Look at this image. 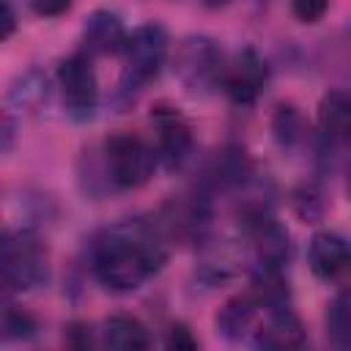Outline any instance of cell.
I'll use <instances>...</instances> for the list:
<instances>
[{"instance_id":"6da1fadb","label":"cell","mask_w":351,"mask_h":351,"mask_svg":"<svg viewBox=\"0 0 351 351\" xmlns=\"http://www.w3.org/2000/svg\"><path fill=\"white\" fill-rule=\"evenodd\" d=\"M167 258L165 230L145 219L107 228L93 244V274L110 291H134L162 269Z\"/></svg>"},{"instance_id":"7a4b0ae2","label":"cell","mask_w":351,"mask_h":351,"mask_svg":"<svg viewBox=\"0 0 351 351\" xmlns=\"http://www.w3.org/2000/svg\"><path fill=\"white\" fill-rule=\"evenodd\" d=\"M228 60L219 44L208 36H189L178 44L173 58V71L181 80L184 90L192 96H208L225 82Z\"/></svg>"},{"instance_id":"3957f363","label":"cell","mask_w":351,"mask_h":351,"mask_svg":"<svg viewBox=\"0 0 351 351\" xmlns=\"http://www.w3.org/2000/svg\"><path fill=\"white\" fill-rule=\"evenodd\" d=\"M123 74H121V93L134 96L143 90L165 66L167 58V33L156 22H145L134 27L123 47Z\"/></svg>"},{"instance_id":"277c9868","label":"cell","mask_w":351,"mask_h":351,"mask_svg":"<svg viewBox=\"0 0 351 351\" xmlns=\"http://www.w3.org/2000/svg\"><path fill=\"white\" fill-rule=\"evenodd\" d=\"M49 277L47 250L30 230H16L3 239V282L8 291L22 293L44 285Z\"/></svg>"},{"instance_id":"5b68a950","label":"cell","mask_w":351,"mask_h":351,"mask_svg":"<svg viewBox=\"0 0 351 351\" xmlns=\"http://www.w3.org/2000/svg\"><path fill=\"white\" fill-rule=\"evenodd\" d=\"M156 167V151L137 134L118 132L104 143V173L118 189H137L148 184Z\"/></svg>"},{"instance_id":"8992f818","label":"cell","mask_w":351,"mask_h":351,"mask_svg":"<svg viewBox=\"0 0 351 351\" xmlns=\"http://www.w3.org/2000/svg\"><path fill=\"white\" fill-rule=\"evenodd\" d=\"M58 88L63 93L66 110L77 121H85V118L93 115L96 99H99V82H96V71H93V63H90L88 52H74V55L60 60Z\"/></svg>"},{"instance_id":"52a82bcc","label":"cell","mask_w":351,"mask_h":351,"mask_svg":"<svg viewBox=\"0 0 351 351\" xmlns=\"http://www.w3.org/2000/svg\"><path fill=\"white\" fill-rule=\"evenodd\" d=\"M351 148V96L332 90L318 104V154L337 156Z\"/></svg>"},{"instance_id":"ba28073f","label":"cell","mask_w":351,"mask_h":351,"mask_svg":"<svg viewBox=\"0 0 351 351\" xmlns=\"http://www.w3.org/2000/svg\"><path fill=\"white\" fill-rule=\"evenodd\" d=\"M156 123V159L173 173L181 170L192 156V129L189 123L173 110V107H156L154 110Z\"/></svg>"},{"instance_id":"9c48e42d","label":"cell","mask_w":351,"mask_h":351,"mask_svg":"<svg viewBox=\"0 0 351 351\" xmlns=\"http://www.w3.org/2000/svg\"><path fill=\"white\" fill-rule=\"evenodd\" d=\"M266 80H269V66H266V60H263L252 47H244V49L236 52V58L228 63L222 88L228 90V96H230L236 104H252V101L261 96V90L266 88Z\"/></svg>"},{"instance_id":"30bf717a","label":"cell","mask_w":351,"mask_h":351,"mask_svg":"<svg viewBox=\"0 0 351 351\" xmlns=\"http://www.w3.org/2000/svg\"><path fill=\"white\" fill-rule=\"evenodd\" d=\"M307 263L318 280H343L346 274H351V241L340 233L321 230L307 244Z\"/></svg>"},{"instance_id":"8fae6325","label":"cell","mask_w":351,"mask_h":351,"mask_svg":"<svg viewBox=\"0 0 351 351\" xmlns=\"http://www.w3.org/2000/svg\"><path fill=\"white\" fill-rule=\"evenodd\" d=\"M126 27L118 14L99 8L82 25V47L88 55H118L126 47Z\"/></svg>"},{"instance_id":"7c38bea8","label":"cell","mask_w":351,"mask_h":351,"mask_svg":"<svg viewBox=\"0 0 351 351\" xmlns=\"http://www.w3.org/2000/svg\"><path fill=\"white\" fill-rule=\"evenodd\" d=\"M304 329L302 321L291 313V307L269 310V318L261 329H255V346L258 348H299L304 346Z\"/></svg>"},{"instance_id":"4fadbf2b","label":"cell","mask_w":351,"mask_h":351,"mask_svg":"<svg viewBox=\"0 0 351 351\" xmlns=\"http://www.w3.org/2000/svg\"><path fill=\"white\" fill-rule=\"evenodd\" d=\"M101 343L115 351H143L151 346V335L134 315H110L101 326Z\"/></svg>"},{"instance_id":"5bb4252c","label":"cell","mask_w":351,"mask_h":351,"mask_svg":"<svg viewBox=\"0 0 351 351\" xmlns=\"http://www.w3.org/2000/svg\"><path fill=\"white\" fill-rule=\"evenodd\" d=\"M258 310H261V304H258V299L252 296V291H250V293H241V296H233V299L225 302V307L217 313V332L225 335L228 340L241 337V335L250 329V324H252V318H255Z\"/></svg>"},{"instance_id":"9a60e30c","label":"cell","mask_w":351,"mask_h":351,"mask_svg":"<svg viewBox=\"0 0 351 351\" xmlns=\"http://www.w3.org/2000/svg\"><path fill=\"white\" fill-rule=\"evenodd\" d=\"M326 335L332 346L351 348V288H343L326 307Z\"/></svg>"},{"instance_id":"2e32d148","label":"cell","mask_w":351,"mask_h":351,"mask_svg":"<svg viewBox=\"0 0 351 351\" xmlns=\"http://www.w3.org/2000/svg\"><path fill=\"white\" fill-rule=\"evenodd\" d=\"M33 332H36V321H33L30 313H25L14 304H8L3 310V337L5 340H25Z\"/></svg>"},{"instance_id":"e0dca14e","label":"cell","mask_w":351,"mask_h":351,"mask_svg":"<svg viewBox=\"0 0 351 351\" xmlns=\"http://www.w3.org/2000/svg\"><path fill=\"white\" fill-rule=\"evenodd\" d=\"M47 99V80H41L36 71L22 77V85L11 88V101H16L19 107H33L36 101Z\"/></svg>"},{"instance_id":"ac0fdd59","label":"cell","mask_w":351,"mask_h":351,"mask_svg":"<svg viewBox=\"0 0 351 351\" xmlns=\"http://www.w3.org/2000/svg\"><path fill=\"white\" fill-rule=\"evenodd\" d=\"M302 115L293 107H280L274 115V134L280 140V145H293L302 137Z\"/></svg>"},{"instance_id":"d6986e66","label":"cell","mask_w":351,"mask_h":351,"mask_svg":"<svg viewBox=\"0 0 351 351\" xmlns=\"http://www.w3.org/2000/svg\"><path fill=\"white\" fill-rule=\"evenodd\" d=\"M326 8H329V0H291L293 16H296L299 22H307V25L318 22V19L326 14Z\"/></svg>"},{"instance_id":"ffe728a7","label":"cell","mask_w":351,"mask_h":351,"mask_svg":"<svg viewBox=\"0 0 351 351\" xmlns=\"http://www.w3.org/2000/svg\"><path fill=\"white\" fill-rule=\"evenodd\" d=\"M27 3L38 16H60L71 5V0H27Z\"/></svg>"},{"instance_id":"44dd1931","label":"cell","mask_w":351,"mask_h":351,"mask_svg":"<svg viewBox=\"0 0 351 351\" xmlns=\"http://www.w3.org/2000/svg\"><path fill=\"white\" fill-rule=\"evenodd\" d=\"M167 346H170V348H184V351H189V348H197V340L189 335V329H186L184 324H176V326L170 329V335H167Z\"/></svg>"},{"instance_id":"7402d4cb","label":"cell","mask_w":351,"mask_h":351,"mask_svg":"<svg viewBox=\"0 0 351 351\" xmlns=\"http://www.w3.org/2000/svg\"><path fill=\"white\" fill-rule=\"evenodd\" d=\"M14 27H16V16H14V8H11V3L8 0H3V38H8L11 33H14Z\"/></svg>"},{"instance_id":"603a6c76","label":"cell","mask_w":351,"mask_h":351,"mask_svg":"<svg viewBox=\"0 0 351 351\" xmlns=\"http://www.w3.org/2000/svg\"><path fill=\"white\" fill-rule=\"evenodd\" d=\"M203 3H206V5H214V8H217V5H225V3H230V0H203Z\"/></svg>"},{"instance_id":"cb8c5ba5","label":"cell","mask_w":351,"mask_h":351,"mask_svg":"<svg viewBox=\"0 0 351 351\" xmlns=\"http://www.w3.org/2000/svg\"><path fill=\"white\" fill-rule=\"evenodd\" d=\"M346 189H348V197H351V165H348V181H346Z\"/></svg>"}]
</instances>
